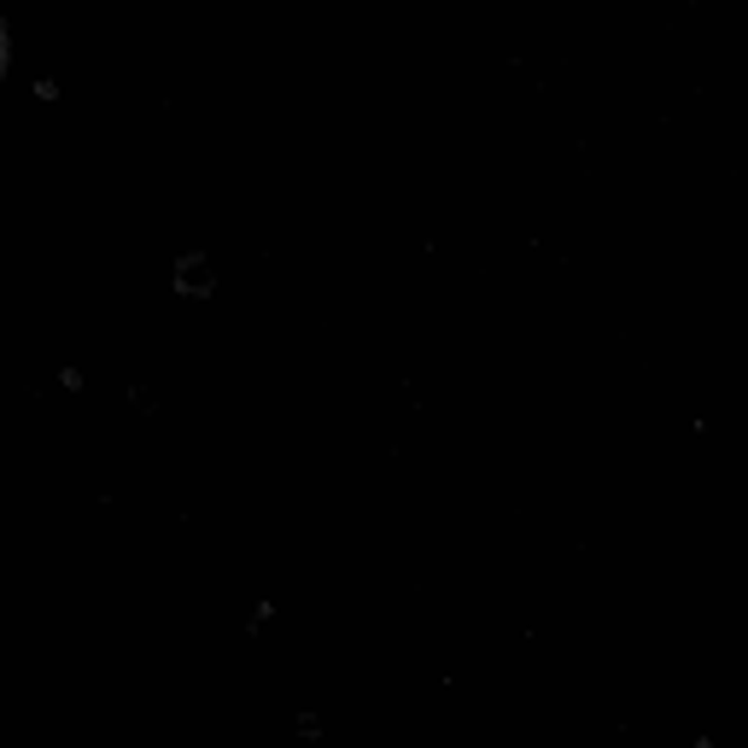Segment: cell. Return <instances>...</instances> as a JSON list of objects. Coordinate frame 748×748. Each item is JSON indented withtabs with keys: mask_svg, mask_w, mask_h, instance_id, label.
<instances>
[{
	"mask_svg": "<svg viewBox=\"0 0 748 748\" xmlns=\"http://www.w3.org/2000/svg\"><path fill=\"white\" fill-rule=\"evenodd\" d=\"M0 77H7V24H0Z\"/></svg>",
	"mask_w": 748,
	"mask_h": 748,
	"instance_id": "cell-1",
	"label": "cell"
}]
</instances>
